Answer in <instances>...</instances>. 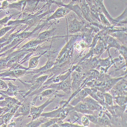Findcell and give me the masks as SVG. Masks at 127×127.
I'll return each mask as SVG.
<instances>
[{"label":"cell","mask_w":127,"mask_h":127,"mask_svg":"<svg viewBox=\"0 0 127 127\" xmlns=\"http://www.w3.org/2000/svg\"><path fill=\"white\" fill-rule=\"evenodd\" d=\"M67 35L66 43L59 52L56 59L55 65L63 68L65 71L69 70L73 64V58L74 56V44L75 42L81 38V35H71V38L69 40Z\"/></svg>","instance_id":"1"},{"label":"cell","mask_w":127,"mask_h":127,"mask_svg":"<svg viewBox=\"0 0 127 127\" xmlns=\"http://www.w3.org/2000/svg\"><path fill=\"white\" fill-rule=\"evenodd\" d=\"M44 9H42L34 14H29L25 16L19 15L18 18L14 20H9L7 26H20L25 25L27 28L25 29V31H28L30 29L34 26H37L40 24L45 16L51 13L50 10L43 12Z\"/></svg>","instance_id":"2"},{"label":"cell","mask_w":127,"mask_h":127,"mask_svg":"<svg viewBox=\"0 0 127 127\" xmlns=\"http://www.w3.org/2000/svg\"><path fill=\"white\" fill-rule=\"evenodd\" d=\"M48 78L49 75L45 74L40 76L33 80H31L29 81H23L22 80H20L18 78L17 80L24 84V87L27 90V92L22 97L23 99L27 97L32 92L38 90L40 88H41L43 86L44 83L48 79Z\"/></svg>","instance_id":"3"},{"label":"cell","mask_w":127,"mask_h":127,"mask_svg":"<svg viewBox=\"0 0 127 127\" xmlns=\"http://www.w3.org/2000/svg\"><path fill=\"white\" fill-rule=\"evenodd\" d=\"M100 31V29L87 22L81 32V39L86 42L89 48L92 43L94 36Z\"/></svg>","instance_id":"4"},{"label":"cell","mask_w":127,"mask_h":127,"mask_svg":"<svg viewBox=\"0 0 127 127\" xmlns=\"http://www.w3.org/2000/svg\"><path fill=\"white\" fill-rule=\"evenodd\" d=\"M48 52H49V54L47 56L48 57L47 61L44 66L38 69H33V70H28V74H34L31 80H34L35 79L37 78L40 76H41L44 72L49 70V69H50L51 68H52L53 66H54V65H55L56 59H55V57L53 56V54H54L55 52L50 51H49Z\"/></svg>","instance_id":"5"},{"label":"cell","mask_w":127,"mask_h":127,"mask_svg":"<svg viewBox=\"0 0 127 127\" xmlns=\"http://www.w3.org/2000/svg\"><path fill=\"white\" fill-rule=\"evenodd\" d=\"M40 3H42L41 0H27L26 6L20 15L25 16L29 14H34L40 10L44 9L47 6V4H44L41 6L39 5Z\"/></svg>","instance_id":"6"},{"label":"cell","mask_w":127,"mask_h":127,"mask_svg":"<svg viewBox=\"0 0 127 127\" xmlns=\"http://www.w3.org/2000/svg\"><path fill=\"white\" fill-rule=\"evenodd\" d=\"M56 97V96L50 97V98L48 99L44 103L40 106H39L35 107L34 106H32L31 107L30 113L28 118H31L32 120H34L41 117V115L43 113L44 109L49 104L54 102Z\"/></svg>","instance_id":"7"},{"label":"cell","mask_w":127,"mask_h":127,"mask_svg":"<svg viewBox=\"0 0 127 127\" xmlns=\"http://www.w3.org/2000/svg\"><path fill=\"white\" fill-rule=\"evenodd\" d=\"M66 24H67V35L68 33L71 34H75L76 33L81 32L82 31L84 25L87 22V21H79L76 18L69 21V23H68V20L66 17Z\"/></svg>","instance_id":"8"},{"label":"cell","mask_w":127,"mask_h":127,"mask_svg":"<svg viewBox=\"0 0 127 127\" xmlns=\"http://www.w3.org/2000/svg\"><path fill=\"white\" fill-rule=\"evenodd\" d=\"M126 78L127 77L121 79L109 91L113 97L117 96H127V82Z\"/></svg>","instance_id":"9"},{"label":"cell","mask_w":127,"mask_h":127,"mask_svg":"<svg viewBox=\"0 0 127 127\" xmlns=\"http://www.w3.org/2000/svg\"><path fill=\"white\" fill-rule=\"evenodd\" d=\"M31 106L32 103L28 101V97L23 99L22 103L15 112L13 118H17L20 116L24 118L28 116L30 113Z\"/></svg>","instance_id":"10"},{"label":"cell","mask_w":127,"mask_h":127,"mask_svg":"<svg viewBox=\"0 0 127 127\" xmlns=\"http://www.w3.org/2000/svg\"><path fill=\"white\" fill-rule=\"evenodd\" d=\"M28 70L24 69H15L7 70L3 72L0 73V78H9L17 80L20 77L28 74Z\"/></svg>","instance_id":"11"},{"label":"cell","mask_w":127,"mask_h":127,"mask_svg":"<svg viewBox=\"0 0 127 127\" xmlns=\"http://www.w3.org/2000/svg\"><path fill=\"white\" fill-rule=\"evenodd\" d=\"M71 11L68 9L63 6H59V8L56 10L48 18H46L45 20L48 23L52 20H56L60 18H62L64 17H66Z\"/></svg>","instance_id":"12"},{"label":"cell","mask_w":127,"mask_h":127,"mask_svg":"<svg viewBox=\"0 0 127 127\" xmlns=\"http://www.w3.org/2000/svg\"><path fill=\"white\" fill-rule=\"evenodd\" d=\"M79 6L81 8L83 17L87 22L92 24L94 22L93 20L89 6L86 0H79Z\"/></svg>","instance_id":"13"},{"label":"cell","mask_w":127,"mask_h":127,"mask_svg":"<svg viewBox=\"0 0 127 127\" xmlns=\"http://www.w3.org/2000/svg\"><path fill=\"white\" fill-rule=\"evenodd\" d=\"M82 102L91 111H94L95 110H97L100 111V110H103L102 105L98 101L95 100L90 96L86 97L82 100Z\"/></svg>","instance_id":"14"},{"label":"cell","mask_w":127,"mask_h":127,"mask_svg":"<svg viewBox=\"0 0 127 127\" xmlns=\"http://www.w3.org/2000/svg\"><path fill=\"white\" fill-rule=\"evenodd\" d=\"M67 100H63L60 102V107L56 109H55L51 111L48 112L42 113L41 115V117H43L45 118H59L60 116V113L63 108L65 107L67 105L66 103Z\"/></svg>","instance_id":"15"},{"label":"cell","mask_w":127,"mask_h":127,"mask_svg":"<svg viewBox=\"0 0 127 127\" xmlns=\"http://www.w3.org/2000/svg\"><path fill=\"white\" fill-rule=\"evenodd\" d=\"M56 28H52L50 30H46V31L38 33L37 35V39L40 40H46L49 41V40H52L54 39L64 38L65 36H54L55 32L56 31Z\"/></svg>","instance_id":"16"},{"label":"cell","mask_w":127,"mask_h":127,"mask_svg":"<svg viewBox=\"0 0 127 127\" xmlns=\"http://www.w3.org/2000/svg\"><path fill=\"white\" fill-rule=\"evenodd\" d=\"M106 50V46L100 39L97 42L96 45L93 48V56H97L100 58Z\"/></svg>","instance_id":"17"},{"label":"cell","mask_w":127,"mask_h":127,"mask_svg":"<svg viewBox=\"0 0 127 127\" xmlns=\"http://www.w3.org/2000/svg\"><path fill=\"white\" fill-rule=\"evenodd\" d=\"M73 110L77 112V113H80L83 115L95 114L94 111L90 110L82 102L78 103L74 106H73Z\"/></svg>","instance_id":"18"},{"label":"cell","mask_w":127,"mask_h":127,"mask_svg":"<svg viewBox=\"0 0 127 127\" xmlns=\"http://www.w3.org/2000/svg\"><path fill=\"white\" fill-rule=\"evenodd\" d=\"M49 50H46L39 56H36L30 58L29 60V66L27 67L28 70H33L36 68L39 63V59L41 58L42 56H44L47 52H48Z\"/></svg>","instance_id":"19"},{"label":"cell","mask_w":127,"mask_h":127,"mask_svg":"<svg viewBox=\"0 0 127 127\" xmlns=\"http://www.w3.org/2000/svg\"><path fill=\"white\" fill-rule=\"evenodd\" d=\"M97 127H113L112 122L111 120L106 114L105 112L103 111L102 115L98 117Z\"/></svg>","instance_id":"20"},{"label":"cell","mask_w":127,"mask_h":127,"mask_svg":"<svg viewBox=\"0 0 127 127\" xmlns=\"http://www.w3.org/2000/svg\"><path fill=\"white\" fill-rule=\"evenodd\" d=\"M88 96L89 95L87 92L83 89L75 95L73 97L74 99L72 100H71L72 101L71 102H69V104L73 106H74L78 103L82 102L84 98Z\"/></svg>","instance_id":"21"},{"label":"cell","mask_w":127,"mask_h":127,"mask_svg":"<svg viewBox=\"0 0 127 127\" xmlns=\"http://www.w3.org/2000/svg\"><path fill=\"white\" fill-rule=\"evenodd\" d=\"M112 108L115 114V121L116 123L118 122V119L119 118H121L123 120V115L127 108V104L121 106L119 105H113Z\"/></svg>","instance_id":"22"},{"label":"cell","mask_w":127,"mask_h":127,"mask_svg":"<svg viewBox=\"0 0 127 127\" xmlns=\"http://www.w3.org/2000/svg\"><path fill=\"white\" fill-rule=\"evenodd\" d=\"M71 75L67 78L65 80L61 82L60 91H63L66 95H69L71 93Z\"/></svg>","instance_id":"23"},{"label":"cell","mask_w":127,"mask_h":127,"mask_svg":"<svg viewBox=\"0 0 127 127\" xmlns=\"http://www.w3.org/2000/svg\"><path fill=\"white\" fill-rule=\"evenodd\" d=\"M110 35L118 40L122 45L127 46V31H118Z\"/></svg>","instance_id":"24"},{"label":"cell","mask_w":127,"mask_h":127,"mask_svg":"<svg viewBox=\"0 0 127 127\" xmlns=\"http://www.w3.org/2000/svg\"><path fill=\"white\" fill-rule=\"evenodd\" d=\"M47 42L48 41L46 40H40L36 38V39L31 40L28 42L27 43L24 45L22 47H21L20 49H30L32 48H34Z\"/></svg>","instance_id":"25"},{"label":"cell","mask_w":127,"mask_h":127,"mask_svg":"<svg viewBox=\"0 0 127 127\" xmlns=\"http://www.w3.org/2000/svg\"><path fill=\"white\" fill-rule=\"evenodd\" d=\"M27 0H19V1L13 3L12 4H9L8 9H15L22 13L26 6Z\"/></svg>","instance_id":"26"},{"label":"cell","mask_w":127,"mask_h":127,"mask_svg":"<svg viewBox=\"0 0 127 127\" xmlns=\"http://www.w3.org/2000/svg\"><path fill=\"white\" fill-rule=\"evenodd\" d=\"M73 106H72L69 103L67 104L65 107H64L63 108L62 110L61 111L59 119L62 121H64V120H65V119L67 118V116L69 113H70V112L73 110Z\"/></svg>","instance_id":"27"},{"label":"cell","mask_w":127,"mask_h":127,"mask_svg":"<svg viewBox=\"0 0 127 127\" xmlns=\"http://www.w3.org/2000/svg\"><path fill=\"white\" fill-rule=\"evenodd\" d=\"M127 9L126 7L123 13L116 18H114V20L116 23H118L121 27H123L124 25H127Z\"/></svg>","instance_id":"28"},{"label":"cell","mask_w":127,"mask_h":127,"mask_svg":"<svg viewBox=\"0 0 127 127\" xmlns=\"http://www.w3.org/2000/svg\"><path fill=\"white\" fill-rule=\"evenodd\" d=\"M41 117L38 119H37L34 120H32L29 123L25 125V127H38L40 125L45 122L48 120L47 118H45L43 117V119H41Z\"/></svg>","instance_id":"29"},{"label":"cell","mask_w":127,"mask_h":127,"mask_svg":"<svg viewBox=\"0 0 127 127\" xmlns=\"http://www.w3.org/2000/svg\"><path fill=\"white\" fill-rule=\"evenodd\" d=\"M113 101H114L118 105L122 106L127 104V96H117L113 97Z\"/></svg>","instance_id":"30"},{"label":"cell","mask_w":127,"mask_h":127,"mask_svg":"<svg viewBox=\"0 0 127 127\" xmlns=\"http://www.w3.org/2000/svg\"><path fill=\"white\" fill-rule=\"evenodd\" d=\"M105 103L110 106L113 105V97L110 93L105 92L103 93Z\"/></svg>","instance_id":"31"},{"label":"cell","mask_w":127,"mask_h":127,"mask_svg":"<svg viewBox=\"0 0 127 127\" xmlns=\"http://www.w3.org/2000/svg\"><path fill=\"white\" fill-rule=\"evenodd\" d=\"M99 16L100 19V23L104 27H110L112 26L108 19L106 17V16L102 13H99Z\"/></svg>","instance_id":"32"},{"label":"cell","mask_w":127,"mask_h":127,"mask_svg":"<svg viewBox=\"0 0 127 127\" xmlns=\"http://www.w3.org/2000/svg\"><path fill=\"white\" fill-rule=\"evenodd\" d=\"M60 120L59 118H51L50 120H47L44 123L42 124L40 127H51L52 125L58 123Z\"/></svg>","instance_id":"33"},{"label":"cell","mask_w":127,"mask_h":127,"mask_svg":"<svg viewBox=\"0 0 127 127\" xmlns=\"http://www.w3.org/2000/svg\"><path fill=\"white\" fill-rule=\"evenodd\" d=\"M19 27V26H7L4 27L3 28H2L1 30H0V38H1L2 37L4 36L5 34H6L8 32H9L10 30H11L12 29L16 27Z\"/></svg>","instance_id":"34"},{"label":"cell","mask_w":127,"mask_h":127,"mask_svg":"<svg viewBox=\"0 0 127 127\" xmlns=\"http://www.w3.org/2000/svg\"><path fill=\"white\" fill-rule=\"evenodd\" d=\"M20 13H21V12H19L18 13H16V14H15L10 15L9 16H6L5 17H4L3 18L0 19V25L4 26V27L6 26L8 23L9 22V20L12 18L13 16H15V15H16L17 14H20Z\"/></svg>","instance_id":"35"},{"label":"cell","mask_w":127,"mask_h":127,"mask_svg":"<svg viewBox=\"0 0 127 127\" xmlns=\"http://www.w3.org/2000/svg\"><path fill=\"white\" fill-rule=\"evenodd\" d=\"M60 127H83V126L82 125L75 124L69 122H63L60 125Z\"/></svg>","instance_id":"36"},{"label":"cell","mask_w":127,"mask_h":127,"mask_svg":"<svg viewBox=\"0 0 127 127\" xmlns=\"http://www.w3.org/2000/svg\"><path fill=\"white\" fill-rule=\"evenodd\" d=\"M120 53V56L122 57L127 63V46L122 45L120 49L119 50Z\"/></svg>","instance_id":"37"},{"label":"cell","mask_w":127,"mask_h":127,"mask_svg":"<svg viewBox=\"0 0 127 127\" xmlns=\"http://www.w3.org/2000/svg\"><path fill=\"white\" fill-rule=\"evenodd\" d=\"M86 115L87 116L90 122H92V123L95 124L96 126L97 125V124H98V117L97 115L86 114Z\"/></svg>","instance_id":"38"},{"label":"cell","mask_w":127,"mask_h":127,"mask_svg":"<svg viewBox=\"0 0 127 127\" xmlns=\"http://www.w3.org/2000/svg\"><path fill=\"white\" fill-rule=\"evenodd\" d=\"M80 121H81V124L83 127H89L90 122L86 115H84L82 116L80 120Z\"/></svg>","instance_id":"39"},{"label":"cell","mask_w":127,"mask_h":127,"mask_svg":"<svg viewBox=\"0 0 127 127\" xmlns=\"http://www.w3.org/2000/svg\"><path fill=\"white\" fill-rule=\"evenodd\" d=\"M8 89V84L3 80L0 78V89L3 90H6Z\"/></svg>","instance_id":"40"},{"label":"cell","mask_w":127,"mask_h":127,"mask_svg":"<svg viewBox=\"0 0 127 127\" xmlns=\"http://www.w3.org/2000/svg\"><path fill=\"white\" fill-rule=\"evenodd\" d=\"M9 5V2H8L7 0L3 1L2 3V6L1 8H0V10H4V11H5V10H6L8 9Z\"/></svg>","instance_id":"41"},{"label":"cell","mask_w":127,"mask_h":127,"mask_svg":"<svg viewBox=\"0 0 127 127\" xmlns=\"http://www.w3.org/2000/svg\"><path fill=\"white\" fill-rule=\"evenodd\" d=\"M54 1L59 2H61V3H64L65 0H54Z\"/></svg>","instance_id":"42"},{"label":"cell","mask_w":127,"mask_h":127,"mask_svg":"<svg viewBox=\"0 0 127 127\" xmlns=\"http://www.w3.org/2000/svg\"><path fill=\"white\" fill-rule=\"evenodd\" d=\"M8 2H17L19 0H7Z\"/></svg>","instance_id":"43"},{"label":"cell","mask_w":127,"mask_h":127,"mask_svg":"<svg viewBox=\"0 0 127 127\" xmlns=\"http://www.w3.org/2000/svg\"><path fill=\"white\" fill-rule=\"evenodd\" d=\"M3 11V10H0V13H1L2 11Z\"/></svg>","instance_id":"44"},{"label":"cell","mask_w":127,"mask_h":127,"mask_svg":"<svg viewBox=\"0 0 127 127\" xmlns=\"http://www.w3.org/2000/svg\"><path fill=\"white\" fill-rule=\"evenodd\" d=\"M5 1V0H0V2H1V1Z\"/></svg>","instance_id":"45"}]
</instances>
